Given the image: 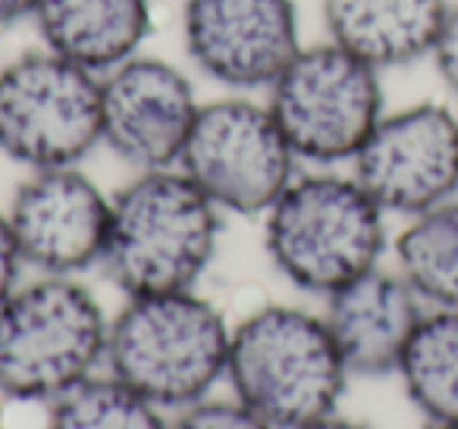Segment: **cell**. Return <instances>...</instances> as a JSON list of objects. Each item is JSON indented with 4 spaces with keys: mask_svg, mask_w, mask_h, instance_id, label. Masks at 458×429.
Listing matches in <instances>:
<instances>
[{
    "mask_svg": "<svg viewBox=\"0 0 458 429\" xmlns=\"http://www.w3.org/2000/svg\"><path fill=\"white\" fill-rule=\"evenodd\" d=\"M101 145V76L60 54L0 66V154L29 170L76 166Z\"/></svg>",
    "mask_w": 458,
    "mask_h": 429,
    "instance_id": "obj_7",
    "label": "cell"
},
{
    "mask_svg": "<svg viewBox=\"0 0 458 429\" xmlns=\"http://www.w3.org/2000/svg\"><path fill=\"white\" fill-rule=\"evenodd\" d=\"M430 429H458V423H430Z\"/></svg>",
    "mask_w": 458,
    "mask_h": 429,
    "instance_id": "obj_24",
    "label": "cell"
},
{
    "mask_svg": "<svg viewBox=\"0 0 458 429\" xmlns=\"http://www.w3.org/2000/svg\"><path fill=\"white\" fill-rule=\"evenodd\" d=\"M220 207L179 166L145 170L110 201L104 270L126 291H189L216 251Z\"/></svg>",
    "mask_w": 458,
    "mask_h": 429,
    "instance_id": "obj_1",
    "label": "cell"
},
{
    "mask_svg": "<svg viewBox=\"0 0 458 429\" xmlns=\"http://www.w3.org/2000/svg\"><path fill=\"white\" fill-rule=\"evenodd\" d=\"M352 176L383 214L418 216L458 195V116L420 101L383 114L352 157Z\"/></svg>",
    "mask_w": 458,
    "mask_h": 429,
    "instance_id": "obj_9",
    "label": "cell"
},
{
    "mask_svg": "<svg viewBox=\"0 0 458 429\" xmlns=\"http://www.w3.org/2000/svg\"><path fill=\"white\" fill-rule=\"evenodd\" d=\"M430 60L437 63V72H439V79H443V85L458 97V0L449 4L443 32H439Z\"/></svg>",
    "mask_w": 458,
    "mask_h": 429,
    "instance_id": "obj_20",
    "label": "cell"
},
{
    "mask_svg": "<svg viewBox=\"0 0 458 429\" xmlns=\"http://www.w3.org/2000/svg\"><path fill=\"white\" fill-rule=\"evenodd\" d=\"M201 101L179 66L151 54H132L101 72V145L135 170L179 164Z\"/></svg>",
    "mask_w": 458,
    "mask_h": 429,
    "instance_id": "obj_11",
    "label": "cell"
},
{
    "mask_svg": "<svg viewBox=\"0 0 458 429\" xmlns=\"http://www.w3.org/2000/svg\"><path fill=\"white\" fill-rule=\"evenodd\" d=\"M229 335L220 310L191 289L139 295L110 320L104 360L154 408H189L226 376Z\"/></svg>",
    "mask_w": 458,
    "mask_h": 429,
    "instance_id": "obj_3",
    "label": "cell"
},
{
    "mask_svg": "<svg viewBox=\"0 0 458 429\" xmlns=\"http://www.w3.org/2000/svg\"><path fill=\"white\" fill-rule=\"evenodd\" d=\"M182 45L223 88H270L301 47L299 10L295 0H185Z\"/></svg>",
    "mask_w": 458,
    "mask_h": 429,
    "instance_id": "obj_10",
    "label": "cell"
},
{
    "mask_svg": "<svg viewBox=\"0 0 458 429\" xmlns=\"http://www.w3.org/2000/svg\"><path fill=\"white\" fill-rule=\"evenodd\" d=\"M20 270H22V254L16 248L7 214H0V304L20 289Z\"/></svg>",
    "mask_w": 458,
    "mask_h": 429,
    "instance_id": "obj_21",
    "label": "cell"
},
{
    "mask_svg": "<svg viewBox=\"0 0 458 429\" xmlns=\"http://www.w3.org/2000/svg\"><path fill=\"white\" fill-rule=\"evenodd\" d=\"M301 429H368V426L345 420V416L330 414V416H324V420H314V423H308V426H301Z\"/></svg>",
    "mask_w": 458,
    "mask_h": 429,
    "instance_id": "obj_23",
    "label": "cell"
},
{
    "mask_svg": "<svg viewBox=\"0 0 458 429\" xmlns=\"http://www.w3.org/2000/svg\"><path fill=\"white\" fill-rule=\"evenodd\" d=\"M452 0H320L327 41L377 70L433 57Z\"/></svg>",
    "mask_w": 458,
    "mask_h": 429,
    "instance_id": "obj_14",
    "label": "cell"
},
{
    "mask_svg": "<svg viewBox=\"0 0 458 429\" xmlns=\"http://www.w3.org/2000/svg\"><path fill=\"white\" fill-rule=\"evenodd\" d=\"M47 429H166L157 408L120 379L89 376L60 395Z\"/></svg>",
    "mask_w": 458,
    "mask_h": 429,
    "instance_id": "obj_18",
    "label": "cell"
},
{
    "mask_svg": "<svg viewBox=\"0 0 458 429\" xmlns=\"http://www.w3.org/2000/svg\"><path fill=\"white\" fill-rule=\"evenodd\" d=\"M32 20L47 51L101 76L141 51L151 0H38Z\"/></svg>",
    "mask_w": 458,
    "mask_h": 429,
    "instance_id": "obj_15",
    "label": "cell"
},
{
    "mask_svg": "<svg viewBox=\"0 0 458 429\" xmlns=\"http://www.w3.org/2000/svg\"><path fill=\"white\" fill-rule=\"evenodd\" d=\"M395 264L424 304L458 310V195L408 220Z\"/></svg>",
    "mask_w": 458,
    "mask_h": 429,
    "instance_id": "obj_17",
    "label": "cell"
},
{
    "mask_svg": "<svg viewBox=\"0 0 458 429\" xmlns=\"http://www.w3.org/2000/svg\"><path fill=\"white\" fill-rule=\"evenodd\" d=\"M264 216L270 260L295 289L327 298L380 266L386 214L355 176L314 172L293 179Z\"/></svg>",
    "mask_w": 458,
    "mask_h": 429,
    "instance_id": "obj_4",
    "label": "cell"
},
{
    "mask_svg": "<svg viewBox=\"0 0 458 429\" xmlns=\"http://www.w3.org/2000/svg\"><path fill=\"white\" fill-rule=\"evenodd\" d=\"M295 154L267 101L233 95L201 104L179 170L229 214H267L295 179Z\"/></svg>",
    "mask_w": 458,
    "mask_h": 429,
    "instance_id": "obj_8",
    "label": "cell"
},
{
    "mask_svg": "<svg viewBox=\"0 0 458 429\" xmlns=\"http://www.w3.org/2000/svg\"><path fill=\"white\" fill-rule=\"evenodd\" d=\"M107 316L72 276L20 285L0 304V391L20 401H57L107 354Z\"/></svg>",
    "mask_w": 458,
    "mask_h": 429,
    "instance_id": "obj_5",
    "label": "cell"
},
{
    "mask_svg": "<svg viewBox=\"0 0 458 429\" xmlns=\"http://www.w3.org/2000/svg\"><path fill=\"white\" fill-rule=\"evenodd\" d=\"M424 314V298L399 270L374 266L327 295L324 323L345 370L358 376H383L399 370L402 354Z\"/></svg>",
    "mask_w": 458,
    "mask_h": 429,
    "instance_id": "obj_13",
    "label": "cell"
},
{
    "mask_svg": "<svg viewBox=\"0 0 458 429\" xmlns=\"http://www.w3.org/2000/svg\"><path fill=\"white\" fill-rule=\"evenodd\" d=\"M166 429H274L242 401H195Z\"/></svg>",
    "mask_w": 458,
    "mask_h": 429,
    "instance_id": "obj_19",
    "label": "cell"
},
{
    "mask_svg": "<svg viewBox=\"0 0 458 429\" xmlns=\"http://www.w3.org/2000/svg\"><path fill=\"white\" fill-rule=\"evenodd\" d=\"M35 7H38V0H0V26L26 20L35 13Z\"/></svg>",
    "mask_w": 458,
    "mask_h": 429,
    "instance_id": "obj_22",
    "label": "cell"
},
{
    "mask_svg": "<svg viewBox=\"0 0 458 429\" xmlns=\"http://www.w3.org/2000/svg\"><path fill=\"white\" fill-rule=\"evenodd\" d=\"M267 107L295 157L324 166L355 157L386 114L380 70L333 41L299 47L270 82Z\"/></svg>",
    "mask_w": 458,
    "mask_h": 429,
    "instance_id": "obj_6",
    "label": "cell"
},
{
    "mask_svg": "<svg viewBox=\"0 0 458 429\" xmlns=\"http://www.w3.org/2000/svg\"><path fill=\"white\" fill-rule=\"evenodd\" d=\"M345 370L324 316L270 304L229 335L226 379L251 414L274 429H301L336 414Z\"/></svg>",
    "mask_w": 458,
    "mask_h": 429,
    "instance_id": "obj_2",
    "label": "cell"
},
{
    "mask_svg": "<svg viewBox=\"0 0 458 429\" xmlns=\"http://www.w3.org/2000/svg\"><path fill=\"white\" fill-rule=\"evenodd\" d=\"M430 423H458V310L433 307L418 323L395 370Z\"/></svg>",
    "mask_w": 458,
    "mask_h": 429,
    "instance_id": "obj_16",
    "label": "cell"
},
{
    "mask_svg": "<svg viewBox=\"0 0 458 429\" xmlns=\"http://www.w3.org/2000/svg\"><path fill=\"white\" fill-rule=\"evenodd\" d=\"M22 264L45 276H76L101 264L110 201L76 166L32 170L7 210Z\"/></svg>",
    "mask_w": 458,
    "mask_h": 429,
    "instance_id": "obj_12",
    "label": "cell"
}]
</instances>
